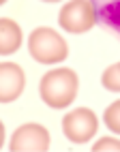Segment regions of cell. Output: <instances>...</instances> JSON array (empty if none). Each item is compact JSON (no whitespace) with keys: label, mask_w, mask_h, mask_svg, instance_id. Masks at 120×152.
<instances>
[{"label":"cell","mask_w":120,"mask_h":152,"mask_svg":"<svg viewBox=\"0 0 120 152\" xmlns=\"http://www.w3.org/2000/svg\"><path fill=\"white\" fill-rule=\"evenodd\" d=\"M77 88H79V77L73 69H54L41 77L39 92H41L45 105L54 109H62L75 101Z\"/></svg>","instance_id":"obj_1"},{"label":"cell","mask_w":120,"mask_h":152,"mask_svg":"<svg viewBox=\"0 0 120 152\" xmlns=\"http://www.w3.org/2000/svg\"><path fill=\"white\" fill-rule=\"evenodd\" d=\"M22 45V28H19L13 19L2 17L0 19V54H13Z\"/></svg>","instance_id":"obj_8"},{"label":"cell","mask_w":120,"mask_h":152,"mask_svg":"<svg viewBox=\"0 0 120 152\" xmlns=\"http://www.w3.org/2000/svg\"><path fill=\"white\" fill-rule=\"evenodd\" d=\"M45 2H58V0H45Z\"/></svg>","instance_id":"obj_12"},{"label":"cell","mask_w":120,"mask_h":152,"mask_svg":"<svg viewBox=\"0 0 120 152\" xmlns=\"http://www.w3.org/2000/svg\"><path fill=\"white\" fill-rule=\"evenodd\" d=\"M97 22H101L120 37V0H92Z\"/></svg>","instance_id":"obj_7"},{"label":"cell","mask_w":120,"mask_h":152,"mask_svg":"<svg viewBox=\"0 0 120 152\" xmlns=\"http://www.w3.org/2000/svg\"><path fill=\"white\" fill-rule=\"evenodd\" d=\"M103 120H105V124L112 129L114 133H118V135H120V101H114V103L105 109Z\"/></svg>","instance_id":"obj_10"},{"label":"cell","mask_w":120,"mask_h":152,"mask_svg":"<svg viewBox=\"0 0 120 152\" xmlns=\"http://www.w3.org/2000/svg\"><path fill=\"white\" fill-rule=\"evenodd\" d=\"M26 75L24 69L15 62L0 64V103H11L24 92Z\"/></svg>","instance_id":"obj_6"},{"label":"cell","mask_w":120,"mask_h":152,"mask_svg":"<svg viewBox=\"0 0 120 152\" xmlns=\"http://www.w3.org/2000/svg\"><path fill=\"white\" fill-rule=\"evenodd\" d=\"M94 152H120V139L116 137H103L99 139L97 144L92 146Z\"/></svg>","instance_id":"obj_11"},{"label":"cell","mask_w":120,"mask_h":152,"mask_svg":"<svg viewBox=\"0 0 120 152\" xmlns=\"http://www.w3.org/2000/svg\"><path fill=\"white\" fill-rule=\"evenodd\" d=\"M28 52L37 62L41 64H54L62 62L69 56V45L62 37L52 28H34L28 37Z\"/></svg>","instance_id":"obj_2"},{"label":"cell","mask_w":120,"mask_h":152,"mask_svg":"<svg viewBox=\"0 0 120 152\" xmlns=\"http://www.w3.org/2000/svg\"><path fill=\"white\" fill-rule=\"evenodd\" d=\"M101 84H103V88L109 90V92H120V64L118 62L103 71Z\"/></svg>","instance_id":"obj_9"},{"label":"cell","mask_w":120,"mask_h":152,"mask_svg":"<svg viewBox=\"0 0 120 152\" xmlns=\"http://www.w3.org/2000/svg\"><path fill=\"white\" fill-rule=\"evenodd\" d=\"M58 24L62 30L71 34H82L88 32L97 24V11L92 0H71L60 9Z\"/></svg>","instance_id":"obj_3"},{"label":"cell","mask_w":120,"mask_h":152,"mask_svg":"<svg viewBox=\"0 0 120 152\" xmlns=\"http://www.w3.org/2000/svg\"><path fill=\"white\" fill-rule=\"evenodd\" d=\"M2 2H7V0H2Z\"/></svg>","instance_id":"obj_13"},{"label":"cell","mask_w":120,"mask_h":152,"mask_svg":"<svg viewBox=\"0 0 120 152\" xmlns=\"http://www.w3.org/2000/svg\"><path fill=\"white\" fill-rule=\"evenodd\" d=\"M99 131V120L97 114L88 107H77L71 109L62 118V133L67 139H71L73 144H84V141L92 139Z\"/></svg>","instance_id":"obj_4"},{"label":"cell","mask_w":120,"mask_h":152,"mask_svg":"<svg viewBox=\"0 0 120 152\" xmlns=\"http://www.w3.org/2000/svg\"><path fill=\"white\" fill-rule=\"evenodd\" d=\"M49 148V131L43 124L28 122L15 129L9 150L11 152H45Z\"/></svg>","instance_id":"obj_5"}]
</instances>
